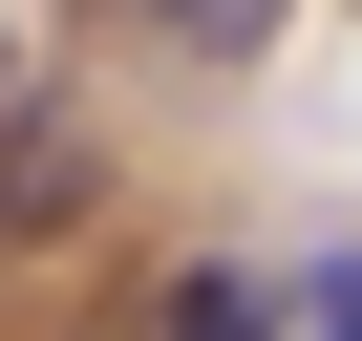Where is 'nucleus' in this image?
<instances>
[{
  "label": "nucleus",
  "instance_id": "f03ea898",
  "mask_svg": "<svg viewBox=\"0 0 362 341\" xmlns=\"http://www.w3.org/2000/svg\"><path fill=\"white\" fill-rule=\"evenodd\" d=\"M128 22H149L170 64H277V22H298V0H128Z\"/></svg>",
  "mask_w": 362,
  "mask_h": 341
},
{
  "label": "nucleus",
  "instance_id": "f257e3e1",
  "mask_svg": "<svg viewBox=\"0 0 362 341\" xmlns=\"http://www.w3.org/2000/svg\"><path fill=\"white\" fill-rule=\"evenodd\" d=\"M86 192H107V149H86L64 107H0V235H64Z\"/></svg>",
  "mask_w": 362,
  "mask_h": 341
},
{
  "label": "nucleus",
  "instance_id": "20e7f679",
  "mask_svg": "<svg viewBox=\"0 0 362 341\" xmlns=\"http://www.w3.org/2000/svg\"><path fill=\"white\" fill-rule=\"evenodd\" d=\"M277 341H362V256H298V299H277Z\"/></svg>",
  "mask_w": 362,
  "mask_h": 341
},
{
  "label": "nucleus",
  "instance_id": "7ed1b4c3",
  "mask_svg": "<svg viewBox=\"0 0 362 341\" xmlns=\"http://www.w3.org/2000/svg\"><path fill=\"white\" fill-rule=\"evenodd\" d=\"M149 341H277V277H235V256H214V277H170Z\"/></svg>",
  "mask_w": 362,
  "mask_h": 341
}]
</instances>
